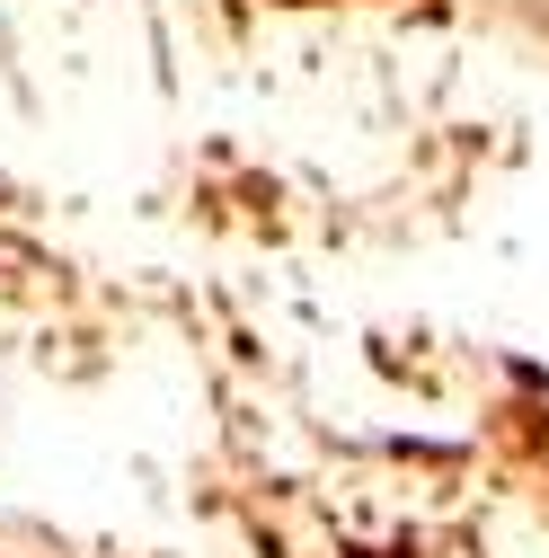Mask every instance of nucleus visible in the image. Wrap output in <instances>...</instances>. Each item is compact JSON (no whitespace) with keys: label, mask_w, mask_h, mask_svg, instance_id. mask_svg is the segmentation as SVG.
<instances>
[]
</instances>
